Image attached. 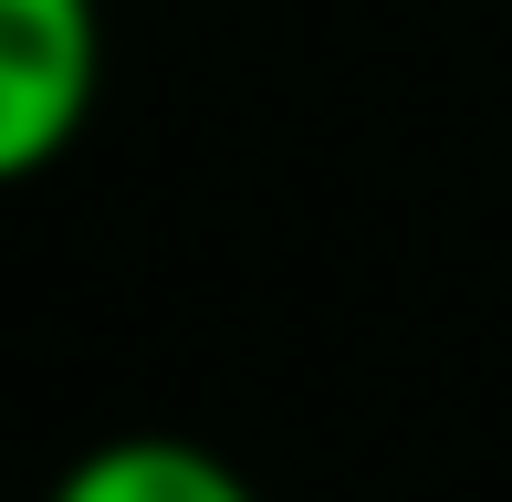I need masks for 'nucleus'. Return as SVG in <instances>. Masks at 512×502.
I'll return each instance as SVG.
<instances>
[{
	"instance_id": "1",
	"label": "nucleus",
	"mask_w": 512,
	"mask_h": 502,
	"mask_svg": "<svg viewBox=\"0 0 512 502\" xmlns=\"http://www.w3.org/2000/svg\"><path fill=\"white\" fill-rule=\"evenodd\" d=\"M105 21L95 0H0V178H42L95 116Z\"/></svg>"
},
{
	"instance_id": "2",
	"label": "nucleus",
	"mask_w": 512,
	"mask_h": 502,
	"mask_svg": "<svg viewBox=\"0 0 512 502\" xmlns=\"http://www.w3.org/2000/svg\"><path fill=\"white\" fill-rule=\"evenodd\" d=\"M53 502H262V492H251L241 471L220 461V450L136 429V440H105V450H84V461L53 482Z\"/></svg>"
}]
</instances>
